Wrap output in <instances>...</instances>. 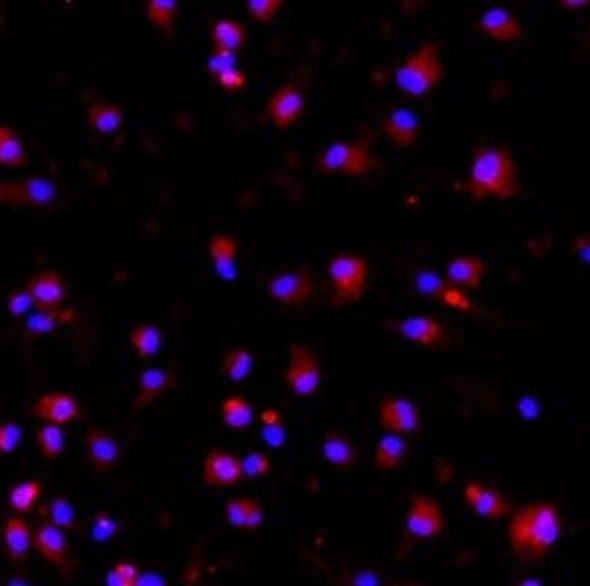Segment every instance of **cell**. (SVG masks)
<instances>
[{"label": "cell", "mask_w": 590, "mask_h": 586, "mask_svg": "<svg viewBox=\"0 0 590 586\" xmlns=\"http://www.w3.org/2000/svg\"><path fill=\"white\" fill-rule=\"evenodd\" d=\"M564 534L562 509L553 501H540L511 512L507 540L513 558L522 564L542 562Z\"/></svg>", "instance_id": "1"}, {"label": "cell", "mask_w": 590, "mask_h": 586, "mask_svg": "<svg viewBox=\"0 0 590 586\" xmlns=\"http://www.w3.org/2000/svg\"><path fill=\"white\" fill-rule=\"evenodd\" d=\"M463 190L474 203L513 201L522 194L516 157L509 144H480L469 157Z\"/></svg>", "instance_id": "2"}, {"label": "cell", "mask_w": 590, "mask_h": 586, "mask_svg": "<svg viewBox=\"0 0 590 586\" xmlns=\"http://www.w3.org/2000/svg\"><path fill=\"white\" fill-rule=\"evenodd\" d=\"M397 89L410 100H423L436 86L445 80V64L441 56V45L436 40H425L414 51H410L395 69Z\"/></svg>", "instance_id": "3"}, {"label": "cell", "mask_w": 590, "mask_h": 586, "mask_svg": "<svg viewBox=\"0 0 590 586\" xmlns=\"http://www.w3.org/2000/svg\"><path fill=\"white\" fill-rule=\"evenodd\" d=\"M326 276L333 289V305L342 309L364 298L370 282V263L362 254L340 252L326 263Z\"/></svg>", "instance_id": "4"}, {"label": "cell", "mask_w": 590, "mask_h": 586, "mask_svg": "<svg viewBox=\"0 0 590 586\" xmlns=\"http://www.w3.org/2000/svg\"><path fill=\"white\" fill-rule=\"evenodd\" d=\"M377 168L370 141L359 137L355 141H333L315 159V170L322 175L368 177Z\"/></svg>", "instance_id": "5"}, {"label": "cell", "mask_w": 590, "mask_h": 586, "mask_svg": "<svg viewBox=\"0 0 590 586\" xmlns=\"http://www.w3.org/2000/svg\"><path fill=\"white\" fill-rule=\"evenodd\" d=\"M62 201L64 194L60 186L49 177L0 181V205L7 208L56 210Z\"/></svg>", "instance_id": "6"}, {"label": "cell", "mask_w": 590, "mask_h": 586, "mask_svg": "<svg viewBox=\"0 0 590 586\" xmlns=\"http://www.w3.org/2000/svg\"><path fill=\"white\" fill-rule=\"evenodd\" d=\"M322 364L318 351L304 342L289 344V364L284 371V386L298 399L318 397L322 388Z\"/></svg>", "instance_id": "7"}, {"label": "cell", "mask_w": 590, "mask_h": 586, "mask_svg": "<svg viewBox=\"0 0 590 586\" xmlns=\"http://www.w3.org/2000/svg\"><path fill=\"white\" fill-rule=\"evenodd\" d=\"M265 291L271 302L284 309H304L318 298L320 285L309 267H295L269 276Z\"/></svg>", "instance_id": "8"}, {"label": "cell", "mask_w": 590, "mask_h": 586, "mask_svg": "<svg viewBox=\"0 0 590 586\" xmlns=\"http://www.w3.org/2000/svg\"><path fill=\"white\" fill-rule=\"evenodd\" d=\"M445 512L443 507L430 498L428 494L414 492L410 496V505L403 520L408 538L412 540H434L445 534Z\"/></svg>", "instance_id": "9"}, {"label": "cell", "mask_w": 590, "mask_h": 586, "mask_svg": "<svg viewBox=\"0 0 590 586\" xmlns=\"http://www.w3.org/2000/svg\"><path fill=\"white\" fill-rule=\"evenodd\" d=\"M395 331L399 333L401 340L421 346V349L445 351L454 344L452 331L434 316H408L395 322Z\"/></svg>", "instance_id": "10"}, {"label": "cell", "mask_w": 590, "mask_h": 586, "mask_svg": "<svg viewBox=\"0 0 590 586\" xmlns=\"http://www.w3.org/2000/svg\"><path fill=\"white\" fill-rule=\"evenodd\" d=\"M34 549L38 551V556L42 560L53 564V567L62 575H67V578H71L75 573V560L71 556L67 534L56 525L47 523V520H40L34 529Z\"/></svg>", "instance_id": "11"}, {"label": "cell", "mask_w": 590, "mask_h": 586, "mask_svg": "<svg viewBox=\"0 0 590 586\" xmlns=\"http://www.w3.org/2000/svg\"><path fill=\"white\" fill-rule=\"evenodd\" d=\"M377 421L381 430L397 437H410L421 432V410L406 397H386L377 406Z\"/></svg>", "instance_id": "12"}, {"label": "cell", "mask_w": 590, "mask_h": 586, "mask_svg": "<svg viewBox=\"0 0 590 586\" xmlns=\"http://www.w3.org/2000/svg\"><path fill=\"white\" fill-rule=\"evenodd\" d=\"M463 503L478 518L491 520V523L511 516V503L507 501V496L496 490L494 485H485L476 479L463 485Z\"/></svg>", "instance_id": "13"}, {"label": "cell", "mask_w": 590, "mask_h": 586, "mask_svg": "<svg viewBox=\"0 0 590 586\" xmlns=\"http://www.w3.org/2000/svg\"><path fill=\"white\" fill-rule=\"evenodd\" d=\"M414 285H417V291L425 293V296L441 300L443 307H447V309L467 313V316H485V311L480 309L465 291L452 287L450 282H447L445 278L434 276L432 271L421 269L417 278H414Z\"/></svg>", "instance_id": "14"}, {"label": "cell", "mask_w": 590, "mask_h": 586, "mask_svg": "<svg viewBox=\"0 0 590 586\" xmlns=\"http://www.w3.org/2000/svg\"><path fill=\"white\" fill-rule=\"evenodd\" d=\"M201 476L205 485L216 487V490H229V487H236L245 481L243 459L227 450L214 448L205 454Z\"/></svg>", "instance_id": "15"}, {"label": "cell", "mask_w": 590, "mask_h": 586, "mask_svg": "<svg viewBox=\"0 0 590 586\" xmlns=\"http://www.w3.org/2000/svg\"><path fill=\"white\" fill-rule=\"evenodd\" d=\"M84 450L89 468L95 474L113 472L122 459V443L111 430L91 428L84 437Z\"/></svg>", "instance_id": "16"}, {"label": "cell", "mask_w": 590, "mask_h": 586, "mask_svg": "<svg viewBox=\"0 0 590 586\" xmlns=\"http://www.w3.org/2000/svg\"><path fill=\"white\" fill-rule=\"evenodd\" d=\"M304 108H307V102H304V91L300 84L289 82L282 84L280 89L269 97L267 102V115L271 117V122L280 130H287L289 126L298 124Z\"/></svg>", "instance_id": "17"}, {"label": "cell", "mask_w": 590, "mask_h": 586, "mask_svg": "<svg viewBox=\"0 0 590 586\" xmlns=\"http://www.w3.org/2000/svg\"><path fill=\"white\" fill-rule=\"evenodd\" d=\"M381 130H384L390 144L399 150H412L421 139V122L408 108L390 106L381 115Z\"/></svg>", "instance_id": "18"}, {"label": "cell", "mask_w": 590, "mask_h": 586, "mask_svg": "<svg viewBox=\"0 0 590 586\" xmlns=\"http://www.w3.org/2000/svg\"><path fill=\"white\" fill-rule=\"evenodd\" d=\"M480 34L500 45H516L524 38V27L516 14L502 7H489L478 18Z\"/></svg>", "instance_id": "19"}, {"label": "cell", "mask_w": 590, "mask_h": 586, "mask_svg": "<svg viewBox=\"0 0 590 586\" xmlns=\"http://www.w3.org/2000/svg\"><path fill=\"white\" fill-rule=\"evenodd\" d=\"M31 410H34L38 419L45 423H56V426H67V423H73L82 415L78 397L62 393V390H51V393L40 395Z\"/></svg>", "instance_id": "20"}, {"label": "cell", "mask_w": 590, "mask_h": 586, "mask_svg": "<svg viewBox=\"0 0 590 586\" xmlns=\"http://www.w3.org/2000/svg\"><path fill=\"white\" fill-rule=\"evenodd\" d=\"M25 289L29 291L31 300H34L36 309H62V302L67 300V282H64L58 269L40 271V274L27 280Z\"/></svg>", "instance_id": "21"}, {"label": "cell", "mask_w": 590, "mask_h": 586, "mask_svg": "<svg viewBox=\"0 0 590 586\" xmlns=\"http://www.w3.org/2000/svg\"><path fill=\"white\" fill-rule=\"evenodd\" d=\"M5 558L14 564L25 562L34 549V529L23 516H9L0 529Z\"/></svg>", "instance_id": "22"}, {"label": "cell", "mask_w": 590, "mask_h": 586, "mask_svg": "<svg viewBox=\"0 0 590 586\" xmlns=\"http://www.w3.org/2000/svg\"><path fill=\"white\" fill-rule=\"evenodd\" d=\"M322 457L335 470H351L359 463V443L340 428H333L322 439Z\"/></svg>", "instance_id": "23"}, {"label": "cell", "mask_w": 590, "mask_h": 586, "mask_svg": "<svg viewBox=\"0 0 590 586\" xmlns=\"http://www.w3.org/2000/svg\"><path fill=\"white\" fill-rule=\"evenodd\" d=\"M487 265L483 258H478L474 254H461L447 260L445 265V280L450 282L452 287L461 289V291H476L480 285H483Z\"/></svg>", "instance_id": "24"}, {"label": "cell", "mask_w": 590, "mask_h": 586, "mask_svg": "<svg viewBox=\"0 0 590 586\" xmlns=\"http://www.w3.org/2000/svg\"><path fill=\"white\" fill-rule=\"evenodd\" d=\"M177 382L179 373L172 371V368H148V371L141 373L137 382V393L133 401L135 408H146L152 401L168 395L177 386Z\"/></svg>", "instance_id": "25"}, {"label": "cell", "mask_w": 590, "mask_h": 586, "mask_svg": "<svg viewBox=\"0 0 590 586\" xmlns=\"http://www.w3.org/2000/svg\"><path fill=\"white\" fill-rule=\"evenodd\" d=\"M227 523L240 531H256L265 520V507L254 496H234L225 503Z\"/></svg>", "instance_id": "26"}, {"label": "cell", "mask_w": 590, "mask_h": 586, "mask_svg": "<svg viewBox=\"0 0 590 586\" xmlns=\"http://www.w3.org/2000/svg\"><path fill=\"white\" fill-rule=\"evenodd\" d=\"M71 322H75V311L71 309H53V311L36 309L25 320V327H23V333H20V338L34 340V338H40V335H49L53 331H58L60 327H64V324H71Z\"/></svg>", "instance_id": "27"}, {"label": "cell", "mask_w": 590, "mask_h": 586, "mask_svg": "<svg viewBox=\"0 0 590 586\" xmlns=\"http://www.w3.org/2000/svg\"><path fill=\"white\" fill-rule=\"evenodd\" d=\"M207 252L214 263L218 278L234 280L236 278V258H238V243L229 234H214L207 243Z\"/></svg>", "instance_id": "28"}, {"label": "cell", "mask_w": 590, "mask_h": 586, "mask_svg": "<svg viewBox=\"0 0 590 586\" xmlns=\"http://www.w3.org/2000/svg\"><path fill=\"white\" fill-rule=\"evenodd\" d=\"M210 40L214 49L238 53L240 49L247 47L249 31L236 18H216L210 27Z\"/></svg>", "instance_id": "29"}, {"label": "cell", "mask_w": 590, "mask_h": 586, "mask_svg": "<svg viewBox=\"0 0 590 586\" xmlns=\"http://www.w3.org/2000/svg\"><path fill=\"white\" fill-rule=\"evenodd\" d=\"M29 164L27 146L18 130L9 124H0V168L25 170Z\"/></svg>", "instance_id": "30"}, {"label": "cell", "mask_w": 590, "mask_h": 586, "mask_svg": "<svg viewBox=\"0 0 590 586\" xmlns=\"http://www.w3.org/2000/svg\"><path fill=\"white\" fill-rule=\"evenodd\" d=\"M408 441L406 437H397V434H386L381 437L377 448L373 452V465L379 472H395L401 468L403 461L408 457Z\"/></svg>", "instance_id": "31"}, {"label": "cell", "mask_w": 590, "mask_h": 586, "mask_svg": "<svg viewBox=\"0 0 590 586\" xmlns=\"http://www.w3.org/2000/svg\"><path fill=\"white\" fill-rule=\"evenodd\" d=\"M86 122L100 135H113L124 126L126 115L124 108L113 102H93L86 108Z\"/></svg>", "instance_id": "32"}, {"label": "cell", "mask_w": 590, "mask_h": 586, "mask_svg": "<svg viewBox=\"0 0 590 586\" xmlns=\"http://www.w3.org/2000/svg\"><path fill=\"white\" fill-rule=\"evenodd\" d=\"M42 498V483L36 479H29L23 483H16L7 492V509L18 516H27L34 512Z\"/></svg>", "instance_id": "33"}, {"label": "cell", "mask_w": 590, "mask_h": 586, "mask_svg": "<svg viewBox=\"0 0 590 586\" xmlns=\"http://www.w3.org/2000/svg\"><path fill=\"white\" fill-rule=\"evenodd\" d=\"M42 520H47V523L56 525L58 529H62L64 534H69V531L78 529V514H75V507L69 501L67 496H53L51 501L42 507Z\"/></svg>", "instance_id": "34"}, {"label": "cell", "mask_w": 590, "mask_h": 586, "mask_svg": "<svg viewBox=\"0 0 590 586\" xmlns=\"http://www.w3.org/2000/svg\"><path fill=\"white\" fill-rule=\"evenodd\" d=\"M34 439L40 457L47 461H56L64 446H67V434H64V428L56 426V423H42L40 428H36Z\"/></svg>", "instance_id": "35"}, {"label": "cell", "mask_w": 590, "mask_h": 586, "mask_svg": "<svg viewBox=\"0 0 590 586\" xmlns=\"http://www.w3.org/2000/svg\"><path fill=\"white\" fill-rule=\"evenodd\" d=\"M146 18L152 27H157L163 36L174 34L179 18V3L177 0H148L146 3Z\"/></svg>", "instance_id": "36"}, {"label": "cell", "mask_w": 590, "mask_h": 586, "mask_svg": "<svg viewBox=\"0 0 590 586\" xmlns=\"http://www.w3.org/2000/svg\"><path fill=\"white\" fill-rule=\"evenodd\" d=\"M254 421V408L245 397L232 395L221 404V423L229 430H247Z\"/></svg>", "instance_id": "37"}, {"label": "cell", "mask_w": 590, "mask_h": 586, "mask_svg": "<svg viewBox=\"0 0 590 586\" xmlns=\"http://www.w3.org/2000/svg\"><path fill=\"white\" fill-rule=\"evenodd\" d=\"M161 331L159 327L150 322L144 324H137V327L130 331V346H133V351L141 357V360H150V357H155L161 349Z\"/></svg>", "instance_id": "38"}, {"label": "cell", "mask_w": 590, "mask_h": 586, "mask_svg": "<svg viewBox=\"0 0 590 586\" xmlns=\"http://www.w3.org/2000/svg\"><path fill=\"white\" fill-rule=\"evenodd\" d=\"M251 366H254V357H251V351L245 349V346H234L223 355L221 362V371L227 379L240 384L245 382L251 373Z\"/></svg>", "instance_id": "39"}, {"label": "cell", "mask_w": 590, "mask_h": 586, "mask_svg": "<svg viewBox=\"0 0 590 586\" xmlns=\"http://www.w3.org/2000/svg\"><path fill=\"white\" fill-rule=\"evenodd\" d=\"M139 567L130 560L115 562L111 571L106 573V586H135L139 578Z\"/></svg>", "instance_id": "40"}, {"label": "cell", "mask_w": 590, "mask_h": 586, "mask_svg": "<svg viewBox=\"0 0 590 586\" xmlns=\"http://www.w3.org/2000/svg\"><path fill=\"white\" fill-rule=\"evenodd\" d=\"M335 586H384V580L375 569H344Z\"/></svg>", "instance_id": "41"}, {"label": "cell", "mask_w": 590, "mask_h": 586, "mask_svg": "<svg viewBox=\"0 0 590 586\" xmlns=\"http://www.w3.org/2000/svg\"><path fill=\"white\" fill-rule=\"evenodd\" d=\"M271 470V457L267 452H249L243 459V474L245 481H256L267 476Z\"/></svg>", "instance_id": "42"}, {"label": "cell", "mask_w": 590, "mask_h": 586, "mask_svg": "<svg viewBox=\"0 0 590 586\" xmlns=\"http://www.w3.org/2000/svg\"><path fill=\"white\" fill-rule=\"evenodd\" d=\"M247 14L258 20V23H271L276 14H280V9L284 7L282 0H247Z\"/></svg>", "instance_id": "43"}, {"label": "cell", "mask_w": 590, "mask_h": 586, "mask_svg": "<svg viewBox=\"0 0 590 586\" xmlns=\"http://www.w3.org/2000/svg\"><path fill=\"white\" fill-rule=\"evenodd\" d=\"M119 529L122 525L117 523V518L108 512H97L93 516V523H91V534L97 542H104V540H111L113 536L119 534Z\"/></svg>", "instance_id": "44"}, {"label": "cell", "mask_w": 590, "mask_h": 586, "mask_svg": "<svg viewBox=\"0 0 590 586\" xmlns=\"http://www.w3.org/2000/svg\"><path fill=\"white\" fill-rule=\"evenodd\" d=\"M34 307V300H31L29 291L25 287H16L7 293V313L12 318H20V316H27V313Z\"/></svg>", "instance_id": "45"}, {"label": "cell", "mask_w": 590, "mask_h": 586, "mask_svg": "<svg viewBox=\"0 0 590 586\" xmlns=\"http://www.w3.org/2000/svg\"><path fill=\"white\" fill-rule=\"evenodd\" d=\"M20 441H23V430L16 421H0V454H12Z\"/></svg>", "instance_id": "46"}, {"label": "cell", "mask_w": 590, "mask_h": 586, "mask_svg": "<svg viewBox=\"0 0 590 586\" xmlns=\"http://www.w3.org/2000/svg\"><path fill=\"white\" fill-rule=\"evenodd\" d=\"M238 69V53L223 51V49H212L210 58H207V71L212 73V78L218 73Z\"/></svg>", "instance_id": "47"}, {"label": "cell", "mask_w": 590, "mask_h": 586, "mask_svg": "<svg viewBox=\"0 0 590 586\" xmlns=\"http://www.w3.org/2000/svg\"><path fill=\"white\" fill-rule=\"evenodd\" d=\"M214 80L218 86H221V89H225L229 93H238L247 86V75H245V71H240V69H229V71L218 73V75H214Z\"/></svg>", "instance_id": "48"}, {"label": "cell", "mask_w": 590, "mask_h": 586, "mask_svg": "<svg viewBox=\"0 0 590 586\" xmlns=\"http://www.w3.org/2000/svg\"><path fill=\"white\" fill-rule=\"evenodd\" d=\"M571 252L579 263L590 267V234H577L571 241Z\"/></svg>", "instance_id": "49"}, {"label": "cell", "mask_w": 590, "mask_h": 586, "mask_svg": "<svg viewBox=\"0 0 590 586\" xmlns=\"http://www.w3.org/2000/svg\"><path fill=\"white\" fill-rule=\"evenodd\" d=\"M260 423L265 428H273V426H282V415H280V410L278 408H265L260 412Z\"/></svg>", "instance_id": "50"}, {"label": "cell", "mask_w": 590, "mask_h": 586, "mask_svg": "<svg viewBox=\"0 0 590 586\" xmlns=\"http://www.w3.org/2000/svg\"><path fill=\"white\" fill-rule=\"evenodd\" d=\"M135 586H166L163 578L159 573H152V571H139V578Z\"/></svg>", "instance_id": "51"}, {"label": "cell", "mask_w": 590, "mask_h": 586, "mask_svg": "<svg viewBox=\"0 0 590 586\" xmlns=\"http://www.w3.org/2000/svg\"><path fill=\"white\" fill-rule=\"evenodd\" d=\"M557 7L562 12H582V9L590 7V0H557Z\"/></svg>", "instance_id": "52"}, {"label": "cell", "mask_w": 590, "mask_h": 586, "mask_svg": "<svg viewBox=\"0 0 590 586\" xmlns=\"http://www.w3.org/2000/svg\"><path fill=\"white\" fill-rule=\"evenodd\" d=\"M262 437H265V441H269L273 448H278L280 443H282V439H284V432H282V426H273V428H265V434H262Z\"/></svg>", "instance_id": "53"}, {"label": "cell", "mask_w": 590, "mask_h": 586, "mask_svg": "<svg viewBox=\"0 0 590 586\" xmlns=\"http://www.w3.org/2000/svg\"><path fill=\"white\" fill-rule=\"evenodd\" d=\"M7 586H31V584L27 578H23V575H14V578L7 582Z\"/></svg>", "instance_id": "54"}, {"label": "cell", "mask_w": 590, "mask_h": 586, "mask_svg": "<svg viewBox=\"0 0 590 586\" xmlns=\"http://www.w3.org/2000/svg\"><path fill=\"white\" fill-rule=\"evenodd\" d=\"M516 586H544V584L540 580H535V578H524Z\"/></svg>", "instance_id": "55"}, {"label": "cell", "mask_w": 590, "mask_h": 586, "mask_svg": "<svg viewBox=\"0 0 590 586\" xmlns=\"http://www.w3.org/2000/svg\"><path fill=\"white\" fill-rule=\"evenodd\" d=\"M390 586H423V584H421V582H417V580H399V582L390 584Z\"/></svg>", "instance_id": "56"}]
</instances>
